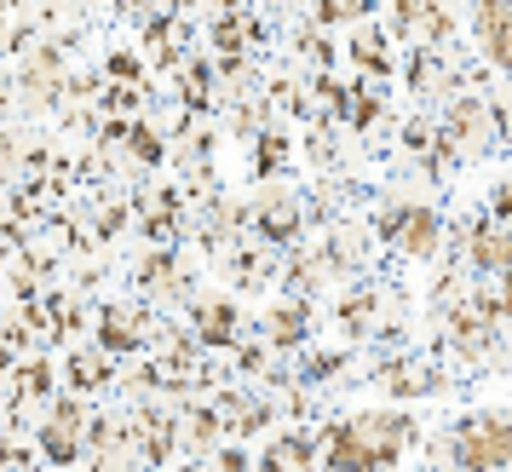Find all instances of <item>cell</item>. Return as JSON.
I'll return each mask as SVG.
<instances>
[{
  "label": "cell",
  "mask_w": 512,
  "mask_h": 472,
  "mask_svg": "<svg viewBox=\"0 0 512 472\" xmlns=\"http://www.w3.org/2000/svg\"><path fill=\"white\" fill-rule=\"evenodd\" d=\"M461 461H466V467H478V472L501 467V461H507V432H501V421L472 426V432L461 438Z\"/></svg>",
  "instance_id": "1"
}]
</instances>
